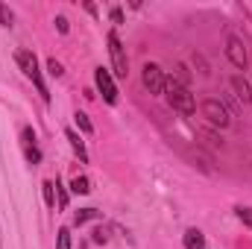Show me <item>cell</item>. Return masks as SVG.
<instances>
[{
	"label": "cell",
	"mask_w": 252,
	"mask_h": 249,
	"mask_svg": "<svg viewBox=\"0 0 252 249\" xmlns=\"http://www.w3.org/2000/svg\"><path fill=\"white\" fill-rule=\"evenodd\" d=\"M73 121H76V126H79V132H82V135H91V132H94V126H91V121H88V115H85V112H76V115H73Z\"/></svg>",
	"instance_id": "cell-13"
},
{
	"label": "cell",
	"mask_w": 252,
	"mask_h": 249,
	"mask_svg": "<svg viewBox=\"0 0 252 249\" xmlns=\"http://www.w3.org/2000/svg\"><path fill=\"white\" fill-rule=\"evenodd\" d=\"M202 118L208 121V124L220 126V129H226L229 126V112H226V106L223 103H217V100H202Z\"/></svg>",
	"instance_id": "cell-5"
},
{
	"label": "cell",
	"mask_w": 252,
	"mask_h": 249,
	"mask_svg": "<svg viewBox=\"0 0 252 249\" xmlns=\"http://www.w3.org/2000/svg\"><path fill=\"white\" fill-rule=\"evenodd\" d=\"M112 21H115V24H124V12H121V9H112Z\"/></svg>",
	"instance_id": "cell-22"
},
{
	"label": "cell",
	"mask_w": 252,
	"mask_h": 249,
	"mask_svg": "<svg viewBox=\"0 0 252 249\" xmlns=\"http://www.w3.org/2000/svg\"><path fill=\"white\" fill-rule=\"evenodd\" d=\"M47 70H50V76H62V64L56 62V59H47Z\"/></svg>",
	"instance_id": "cell-19"
},
{
	"label": "cell",
	"mask_w": 252,
	"mask_h": 249,
	"mask_svg": "<svg viewBox=\"0 0 252 249\" xmlns=\"http://www.w3.org/2000/svg\"><path fill=\"white\" fill-rule=\"evenodd\" d=\"M44 202L50 205V208H56V182H44Z\"/></svg>",
	"instance_id": "cell-15"
},
{
	"label": "cell",
	"mask_w": 252,
	"mask_h": 249,
	"mask_svg": "<svg viewBox=\"0 0 252 249\" xmlns=\"http://www.w3.org/2000/svg\"><path fill=\"white\" fill-rule=\"evenodd\" d=\"M53 24H56V30H59L62 35H67V30H70V27H67V18H64V15H59V18H56Z\"/></svg>",
	"instance_id": "cell-20"
},
{
	"label": "cell",
	"mask_w": 252,
	"mask_h": 249,
	"mask_svg": "<svg viewBox=\"0 0 252 249\" xmlns=\"http://www.w3.org/2000/svg\"><path fill=\"white\" fill-rule=\"evenodd\" d=\"M185 247L188 249H205V235L199 229H188L185 232Z\"/></svg>",
	"instance_id": "cell-11"
},
{
	"label": "cell",
	"mask_w": 252,
	"mask_h": 249,
	"mask_svg": "<svg viewBox=\"0 0 252 249\" xmlns=\"http://www.w3.org/2000/svg\"><path fill=\"white\" fill-rule=\"evenodd\" d=\"M232 91H235V97L241 100V103H252V88H250V82L244 79V76H232Z\"/></svg>",
	"instance_id": "cell-9"
},
{
	"label": "cell",
	"mask_w": 252,
	"mask_h": 249,
	"mask_svg": "<svg viewBox=\"0 0 252 249\" xmlns=\"http://www.w3.org/2000/svg\"><path fill=\"white\" fill-rule=\"evenodd\" d=\"M141 82H144V88L150 91V94H164V73H161V67L153 62H147L141 67Z\"/></svg>",
	"instance_id": "cell-3"
},
{
	"label": "cell",
	"mask_w": 252,
	"mask_h": 249,
	"mask_svg": "<svg viewBox=\"0 0 252 249\" xmlns=\"http://www.w3.org/2000/svg\"><path fill=\"white\" fill-rule=\"evenodd\" d=\"M226 56H229V62L235 64L238 70H247L250 56H247V47H244V41H241L238 35H229V38H226Z\"/></svg>",
	"instance_id": "cell-7"
},
{
	"label": "cell",
	"mask_w": 252,
	"mask_h": 249,
	"mask_svg": "<svg viewBox=\"0 0 252 249\" xmlns=\"http://www.w3.org/2000/svg\"><path fill=\"white\" fill-rule=\"evenodd\" d=\"M94 82H97V91L103 94V100H106L109 106H115V103H118V88H115L112 73H109L106 67H97V70H94Z\"/></svg>",
	"instance_id": "cell-6"
},
{
	"label": "cell",
	"mask_w": 252,
	"mask_h": 249,
	"mask_svg": "<svg viewBox=\"0 0 252 249\" xmlns=\"http://www.w3.org/2000/svg\"><path fill=\"white\" fill-rule=\"evenodd\" d=\"M235 214H238V220H241L244 226H250V229H252V208H247V205H238V208H235Z\"/></svg>",
	"instance_id": "cell-16"
},
{
	"label": "cell",
	"mask_w": 252,
	"mask_h": 249,
	"mask_svg": "<svg viewBox=\"0 0 252 249\" xmlns=\"http://www.w3.org/2000/svg\"><path fill=\"white\" fill-rule=\"evenodd\" d=\"M12 21H15L12 9H9L6 3H0V24H3V27H12Z\"/></svg>",
	"instance_id": "cell-18"
},
{
	"label": "cell",
	"mask_w": 252,
	"mask_h": 249,
	"mask_svg": "<svg viewBox=\"0 0 252 249\" xmlns=\"http://www.w3.org/2000/svg\"><path fill=\"white\" fill-rule=\"evenodd\" d=\"M88 220H100V211H97V208H79V211L73 214V223H76V226H82V223H88Z\"/></svg>",
	"instance_id": "cell-12"
},
{
	"label": "cell",
	"mask_w": 252,
	"mask_h": 249,
	"mask_svg": "<svg viewBox=\"0 0 252 249\" xmlns=\"http://www.w3.org/2000/svg\"><path fill=\"white\" fill-rule=\"evenodd\" d=\"M15 59H18V64H21L24 76L35 82V88H38L41 100H44V103H50V91H47V85H44V79H41V70H38V59H35V53H32V50H18V56H15Z\"/></svg>",
	"instance_id": "cell-2"
},
{
	"label": "cell",
	"mask_w": 252,
	"mask_h": 249,
	"mask_svg": "<svg viewBox=\"0 0 252 249\" xmlns=\"http://www.w3.org/2000/svg\"><path fill=\"white\" fill-rule=\"evenodd\" d=\"M70 190H73V193H91V182H88V176H76V179L70 182Z\"/></svg>",
	"instance_id": "cell-14"
},
{
	"label": "cell",
	"mask_w": 252,
	"mask_h": 249,
	"mask_svg": "<svg viewBox=\"0 0 252 249\" xmlns=\"http://www.w3.org/2000/svg\"><path fill=\"white\" fill-rule=\"evenodd\" d=\"M164 97H167V103H170L176 112H182V115H193V112H196V100H193V94L188 91V85L176 82L173 76L164 79Z\"/></svg>",
	"instance_id": "cell-1"
},
{
	"label": "cell",
	"mask_w": 252,
	"mask_h": 249,
	"mask_svg": "<svg viewBox=\"0 0 252 249\" xmlns=\"http://www.w3.org/2000/svg\"><path fill=\"white\" fill-rule=\"evenodd\" d=\"M106 241H109V238H106V232H103V229H97V232H94V244H106Z\"/></svg>",
	"instance_id": "cell-21"
},
{
	"label": "cell",
	"mask_w": 252,
	"mask_h": 249,
	"mask_svg": "<svg viewBox=\"0 0 252 249\" xmlns=\"http://www.w3.org/2000/svg\"><path fill=\"white\" fill-rule=\"evenodd\" d=\"M21 141H24V156H27V161H30V164H38V161H41V153H38V147H35V132H32L30 126L21 129Z\"/></svg>",
	"instance_id": "cell-8"
},
{
	"label": "cell",
	"mask_w": 252,
	"mask_h": 249,
	"mask_svg": "<svg viewBox=\"0 0 252 249\" xmlns=\"http://www.w3.org/2000/svg\"><path fill=\"white\" fill-rule=\"evenodd\" d=\"M109 53H112V64H115V73L118 76H126L129 73V59H126V50L124 44H121V38H118V32H109Z\"/></svg>",
	"instance_id": "cell-4"
},
{
	"label": "cell",
	"mask_w": 252,
	"mask_h": 249,
	"mask_svg": "<svg viewBox=\"0 0 252 249\" xmlns=\"http://www.w3.org/2000/svg\"><path fill=\"white\" fill-rule=\"evenodd\" d=\"M64 138L70 141V150H73V153L79 156V161L85 164V161H88V153H85V144H82V138H79V135H76L73 129H64Z\"/></svg>",
	"instance_id": "cell-10"
},
{
	"label": "cell",
	"mask_w": 252,
	"mask_h": 249,
	"mask_svg": "<svg viewBox=\"0 0 252 249\" xmlns=\"http://www.w3.org/2000/svg\"><path fill=\"white\" fill-rule=\"evenodd\" d=\"M56 249H70V232L67 229L56 232Z\"/></svg>",
	"instance_id": "cell-17"
}]
</instances>
